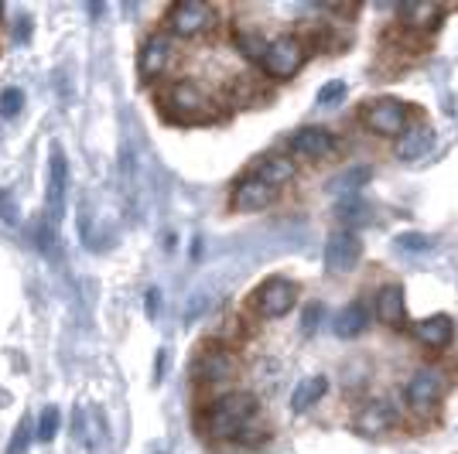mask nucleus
Returning <instances> with one entry per match:
<instances>
[{
  "label": "nucleus",
  "mask_w": 458,
  "mask_h": 454,
  "mask_svg": "<svg viewBox=\"0 0 458 454\" xmlns=\"http://www.w3.org/2000/svg\"><path fill=\"white\" fill-rule=\"evenodd\" d=\"M366 322H369V315H366L363 304L356 301V304H345L343 311L335 315L332 328H335L339 339H356V335H363L366 332Z\"/></svg>",
  "instance_id": "nucleus-19"
},
{
  "label": "nucleus",
  "mask_w": 458,
  "mask_h": 454,
  "mask_svg": "<svg viewBox=\"0 0 458 454\" xmlns=\"http://www.w3.org/2000/svg\"><path fill=\"white\" fill-rule=\"evenodd\" d=\"M414 335H418L420 345H428V349H445L448 341L455 339V324L448 315H431V318H424V322L414 324Z\"/></svg>",
  "instance_id": "nucleus-15"
},
{
  "label": "nucleus",
  "mask_w": 458,
  "mask_h": 454,
  "mask_svg": "<svg viewBox=\"0 0 458 454\" xmlns=\"http://www.w3.org/2000/svg\"><path fill=\"white\" fill-rule=\"evenodd\" d=\"M343 96H345V82L335 79V82H328V86L318 89V106H332V103H339Z\"/></svg>",
  "instance_id": "nucleus-27"
},
{
  "label": "nucleus",
  "mask_w": 458,
  "mask_h": 454,
  "mask_svg": "<svg viewBox=\"0 0 458 454\" xmlns=\"http://www.w3.org/2000/svg\"><path fill=\"white\" fill-rule=\"evenodd\" d=\"M360 253H363L360 236H356L352 229H335V232L328 236V247H325V270H328L332 277H343V273H349V270L356 266Z\"/></svg>",
  "instance_id": "nucleus-5"
},
{
  "label": "nucleus",
  "mask_w": 458,
  "mask_h": 454,
  "mask_svg": "<svg viewBox=\"0 0 458 454\" xmlns=\"http://www.w3.org/2000/svg\"><path fill=\"white\" fill-rule=\"evenodd\" d=\"M0 14H4V4H0Z\"/></svg>",
  "instance_id": "nucleus-30"
},
{
  "label": "nucleus",
  "mask_w": 458,
  "mask_h": 454,
  "mask_svg": "<svg viewBox=\"0 0 458 454\" xmlns=\"http://www.w3.org/2000/svg\"><path fill=\"white\" fill-rule=\"evenodd\" d=\"M233 376H236V359L223 349H206L191 362V379L199 386H219V383H229Z\"/></svg>",
  "instance_id": "nucleus-7"
},
{
  "label": "nucleus",
  "mask_w": 458,
  "mask_h": 454,
  "mask_svg": "<svg viewBox=\"0 0 458 454\" xmlns=\"http://www.w3.org/2000/svg\"><path fill=\"white\" fill-rule=\"evenodd\" d=\"M291 151L305 161H322L328 154L339 151V140L335 133L325 130V127H301V130L291 137Z\"/></svg>",
  "instance_id": "nucleus-9"
},
{
  "label": "nucleus",
  "mask_w": 458,
  "mask_h": 454,
  "mask_svg": "<svg viewBox=\"0 0 458 454\" xmlns=\"http://www.w3.org/2000/svg\"><path fill=\"white\" fill-rule=\"evenodd\" d=\"M369 174H373L369 168H349V171H343L339 178H332V181H328V191H332V195H343V198H349V195H356V191L369 181Z\"/></svg>",
  "instance_id": "nucleus-22"
},
{
  "label": "nucleus",
  "mask_w": 458,
  "mask_h": 454,
  "mask_svg": "<svg viewBox=\"0 0 458 454\" xmlns=\"http://www.w3.org/2000/svg\"><path fill=\"white\" fill-rule=\"evenodd\" d=\"M168 110L185 116V120H199V116H206V110H209V96L202 93L195 82H189V79H178V82H172V89H168Z\"/></svg>",
  "instance_id": "nucleus-10"
},
{
  "label": "nucleus",
  "mask_w": 458,
  "mask_h": 454,
  "mask_svg": "<svg viewBox=\"0 0 458 454\" xmlns=\"http://www.w3.org/2000/svg\"><path fill=\"white\" fill-rule=\"evenodd\" d=\"M264 72L270 79H291L298 76V69L305 65V41L298 35H281L267 45V52L260 58Z\"/></svg>",
  "instance_id": "nucleus-3"
},
{
  "label": "nucleus",
  "mask_w": 458,
  "mask_h": 454,
  "mask_svg": "<svg viewBox=\"0 0 458 454\" xmlns=\"http://www.w3.org/2000/svg\"><path fill=\"white\" fill-rule=\"evenodd\" d=\"M21 106H24L21 89H4V93H0V114L7 116V120H11V116H18Z\"/></svg>",
  "instance_id": "nucleus-26"
},
{
  "label": "nucleus",
  "mask_w": 458,
  "mask_h": 454,
  "mask_svg": "<svg viewBox=\"0 0 458 454\" xmlns=\"http://www.w3.org/2000/svg\"><path fill=\"white\" fill-rule=\"evenodd\" d=\"M257 416V397L253 393H223L212 403L209 410L202 414V431L212 441H229V437L247 434V424Z\"/></svg>",
  "instance_id": "nucleus-1"
},
{
  "label": "nucleus",
  "mask_w": 458,
  "mask_h": 454,
  "mask_svg": "<svg viewBox=\"0 0 458 454\" xmlns=\"http://www.w3.org/2000/svg\"><path fill=\"white\" fill-rule=\"evenodd\" d=\"M62 198H65V157L62 151H52V189H48V215L45 223L52 229H58V219H62Z\"/></svg>",
  "instance_id": "nucleus-17"
},
{
  "label": "nucleus",
  "mask_w": 458,
  "mask_h": 454,
  "mask_svg": "<svg viewBox=\"0 0 458 454\" xmlns=\"http://www.w3.org/2000/svg\"><path fill=\"white\" fill-rule=\"evenodd\" d=\"M267 45L270 41H264L257 31H240V35H236V48H240L247 58H253V62H260V58H264Z\"/></svg>",
  "instance_id": "nucleus-23"
},
{
  "label": "nucleus",
  "mask_w": 458,
  "mask_h": 454,
  "mask_svg": "<svg viewBox=\"0 0 458 454\" xmlns=\"http://www.w3.org/2000/svg\"><path fill=\"white\" fill-rule=\"evenodd\" d=\"M401 18L407 28H435L441 21V11L435 7V4H403L401 7Z\"/></svg>",
  "instance_id": "nucleus-21"
},
{
  "label": "nucleus",
  "mask_w": 458,
  "mask_h": 454,
  "mask_svg": "<svg viewBox=\"0 0 458 454\" xmlns=\"http://www.w3.org/2000/svg\"><path fill=\"white\" fill-rule=\"evenodd\" d=\"M403 397L411 403V410H418V414H428V410H435L441 399V376L435 369H420L411 376L407 383V390H403Z\"/></svg>",
  "instance_id": "nucleus-11"
},
{
  "label": "nucleus",
  "mask_w": 458,
  "mask_h": 454,
  "mask_svg": "<svg viewBox=\"0 0 458 454\" xmlns=\"http://www.w3.org/2000/svg\"><path fill=\"white\" fill-rule=\"evenodd\" d=\"M28 35H31V21L21 18V21H18V41H24Z\"/></svg>",
  "instance_id": "nucleus-29"
},
{
  "label": "nucleus",
  "mask_w": 458,
  "mask_h": 454,
  "mask_svg": "<svg viewBox=\"0 0 458 454\" xmlns=\"http://www.w3.org/2000/svg\"><path fill=\"white\" fill-rule=\"evenodd\" d=\"M394 424H397V414H394V407L386 399H369V403H363L356 420H352L356 434L363 437H383Z\"/></svg>",
  "instance_id": "nucleus-12"
},
{
  "label": "nucleus",
  "mask_w": 458,
  "mask_h": 454,
  "mask_svg": "<svg viewBox=\"0 0 458 454\" xmlns=\"http://www.w3.org/2000/svg\"><path fill=\"white\" fill-rule=\"evenodd\" d=\"M294 304H298V284L287 277H267L250 294V307L260 318H284L287 311H294Z\"/></svg>",
  "instance_id": "nucleus-2"
},
{
  "label": "nucleus",
  "mask_w": 458,
  "mask_h": 454,
  "mask_svg": "<svg viewBox=\"0 0 458 454\" xmlns=\"http://www.w3.org/2000/svg\"><path fill=\"white\" fill-rule=\"evenodd\" d=\"M325 393H328V379H325V376L305 379V383H301V386L291 393V410H298V414H301V410H311V407H315Z\"/></svg>",
  "instance_id": "nucleus-20"
},
{
  "label": "nucleus",
  "mask_w": 458,
  "mask_h": 454,
  "mask_svg": "<svg viewBox=\"0 0 458 454\" xmlns=\"http://www.w3.org/2000/svg\"><path fill=\"white\" fill-rule=\"evenodd\" d=\"M212 24H216V14L202 0H178L168 11V28L178 38H199V35L212 31Z\"/></svg>",
  "instance_id": "nucleus-4"
},
{
  "label": "nucleus",
  "mask_w": 458,
  "mask_h": 454,
  "mask_svg": "<svg viewBox=\"0 0 458 454\" xmlns=\"http://www.w3.org/2000/svg\"><path fill=\"white\" fill-rule=\"evenodd\" d=\"M363 123L380 137H401L407 130V106L401 99H373L363 110Z\"/></svg>",
  "instance_id": "nucleus-6"
},
{
  "label": "nucleus",
  "mask_w": 458,
  "mask_h": 454,
  "mask_svg": "<svg viewBox=\"0 0 458 454\" xmlns=\"http://www.w3.org/2000/svg\"><path fill=\"white\" fill-rule=\"evenodd\" d=\"M28 437H31V427H28V420H21L18 427H14V437H11V448H7V454H24V451H28Z\"/></svg>",
  "instance_id": "nucleus-28"
},
{
  "label": "nucleus",
  "mask_w": 458,
  "mask_h": 454,
  "mask_svg": "<svg viewBox=\"0 0 458 454\" xmlns=\"http://www.w3.org/2000/svg\"><path fill=\"white\" fill-rule=\"evenodd\" d=\"M274 198H277V189H270L267 181H260L257 174L243 178L233 189V208L236 212H264V208L274 206Z\"/></svg>",
  "instance_id": "nucleus-13"
},
{
  "label": "nucleus",
  "mask_w": 458,
  "mask_h": 454,
  "mask_svg": "<svg viewBox=\"0 0 458 454\" xmlns=\"http://www.w3.org/2000/svg\"><path fill=\"white\" fill-rule=\"evenodd\" d=\"M431 144H435L431 127L403 130L401 137H397V157H401V161H418V157H424V154L431 151Z\"/></svg>",
  "instance_id": "nucleus-18"
},
{
  "label": "nucleus",
  "mask_w": 458,
  "mask_h": 454,
  "mask_svg": "<svg viewBox=\"0 0 458 454\" xmlns=\"http://www.w3.org/2000/svg\"><path fill=\"white\" fill-rule=\"evenodd\" d=\"M294 174H298V164H294L291 157H281V154H270V157H260V161H257V178L267 181L270 189L291 185Z\"/></svg>",
  "instance_id": "nucleus-16"
},
{
  "label": "nucleus",
  "mask_w": 458,
  "mask_h": 454,
  "mask_svg": "<svg viewBox=\"0 0 458 454\" xmlns=\"http://www.w3.org/2000/svg\"><path fill=\"white\" fill-rule=\"evenodd\" d=\"M55 431H58V410L55 407H45V410H41V420H38V441L41 444L55 441Z\"/></svg>",
  "instance_id": "nucleus-24"
},
{
  "label": "nucleus",
  "mask_w": 458,
  "mask_h": 454,
  "mask_svg": "<svg viewBox=\"0 0 458 454\" xmlns=\"http://www.w3.org/2000/svg\"><path fill=\"white\" fill-rule=\"evenodd\" d=\"M172 62H174L172 38H168V35H151V38L144 41L140 55H137L140 79H144V82H154L157 76H165V72H168V65H172Z\"/></svg>",
  "instance_id": "nucleus-8"
},
{
  "label": "nucleus",
  "mask_w": 458,
  "mask_h": 454,
  "mask_svg": "<svg viewBox=\"0 0 458 454\" xmlns=\"http://www.w3.org/2000/svg\"><path fill=\"white\" fill-rule=\"evenodd\" d=\"M397 247H401L403 253H428V249H431V240L420 236V232H403V236H397Z\"/></svg>",
  "instance_id": "nucleus-25"
},
{
  "label": "nucleus",
  "mask_w": 458,
  "mask_h": 454,
  "mask_svg": "<svg viewBox=\"0 0 458 454\" xmlns=\"http://www.w3.org/2000/svg\"><path fill=\"white\" fill-rule=\"evenodd\" d=\"M377 315L383 324L390 328H401L407 322V301H403V287L401 284H386L377 294Z\"/></svg>",
  "instance_id": "nucleus-14"
}]
</instances>
